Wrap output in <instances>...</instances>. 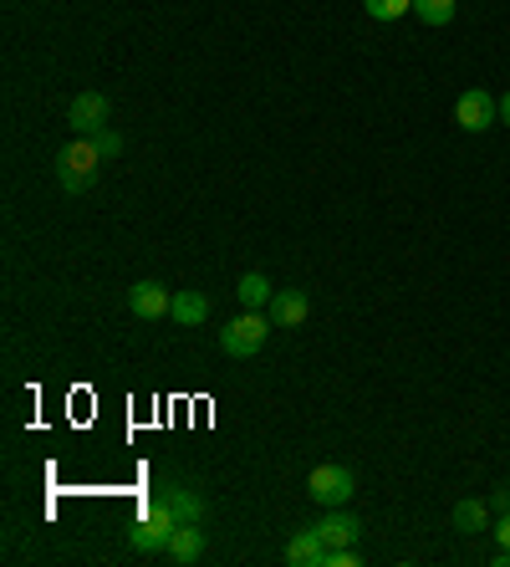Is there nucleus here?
Listing matches in <instances>:
<instances>
[{
    "label": "nucleus",
    "instance_id": "obj_1",
    "mask_svg": "<svg viewBox=\"0 0 510 567\" xmlns=\"http://www.w3.org/2000/svg\"><path fill=\"white\" fill-rule=\"evenodd\" d=\"M98 169H102V149H98V138H82L77 134L67 149L57 154V180H61V190H72V194H82V190H92V180H98Z\"/></svg>",
    "mask_w": 510,
    "mask_h": 567
},
{
    "label": "nucleus",
    "instance_id": "obj_2",
    "mask_svg": "<svg viewBox=\"0 0 510 567\" xmlns=\"http://www.w3.org/2000/svg\"><path fill=\"white\" fill-rule=\"evenodd\" d=\"M271 328H276V322H271V313H240L230 322V328L219 332V348H225V353H230V359H256V353H261L265 348V338H271Z\"/></svg>",
    "mask_w": 510,
    "mask_h": 567
},
{
    "label": "nucleus",
    "instance_id": "obj_3",
    "mask_svg": "<svg viewBox=\"0 0 510 567\" xmlns=\"http://www.w3.org/2000/svg\"><path fill=\"white\" fill-rule=\"evenodd\" d=\"M174 526H179L174 511H169L159 496H154V501L138 511V522H133V532H128L133 553H163V547H169V537H174Z\"/></svg>",
    "mask_w": 510,
    "mask_h": 567
},
{
    "label": "nucleus",
    "instance_id": "obj_4",
    "mask_svg": "<svg viewBox=\"0 0 510 567\" xmlns=\"http://www.w3.org/2000/svg\"><path fill=\"white\" fill-rule=\"evenodd\" d=\"M306 491H311V501H321V507H348L352 491H358V476H352L348 465H317V470L306 476Z\"/></svg>",
    "mask_w": 510,
    "mask_h": 567
},
{
    "label": "nucleus",
    "instance_id": "obj_5",
    "mask_svg": "<svg viewBox=\"0 0 510 567\" xmlns=\"http://www.w3.org/2000/svg\"><path fill=\"white\" fill-rule=\"evenodd\" d=\"M496 118H500V98H490L485 88L460 92V103H454V123H460L465 134H485Z\"/></svg>",
    "mask_w": 510,
    "mask_h": 567
},
{
    "label": "nucleus",
    "instance_id": "obj_6",
    "mask_svg": "<svg viewBox=\"0 0 510 567\" xmlns=\"http://www.w3.org/2000/svg\"><path fill=\"white\" fill-rule=\"evenodd\" d=\"M67 123H72V134L92 138V134H102V128L113 123V107H107L102 92H77L72 107H67Z\"/></svg>",
    "mask_w": 510,
    "mask_h": 567
},
{
    "label": "nucleus",
    "instance_id": "obj_7",
    "mask_svg": "<svg viewBox=\"0 0 510 567\" xmlns=\"http://www.w3.org/2000/svg\"><path fill=\"white\" fill-rule=\"evenodd\" d=\"M169 307H174V292L163 282H133L128 286V313L138 317V322H159V317H169Z\"/></svg>",
    "mask_w": 510,
    "mask_h": 567
},
{
    "label": "nucleus",
    "instance_id": "obj_8",
    "mask_svg": "<svg viewBox=\"0 0 510 567\" xmlns=\"http://www.w3.org/2000/svg\"><path fill=\"white\" fill-rule=\"evenodd\" d=\"M265 313H271V322H276V328H302L306 313H311V302H306L302 286H286V292H276V297H271V307H265Z\"/></svg>",
    "mask_w": 510,
    "mask_h": 567
},
{
    "label": "nucleus",
    "instance_id": "obj_9",
    "mask_svg": "<svg viewBox=\"0 0 510 567\" xmlns=\"http://www.w3.org/2000/svg\"><path fill=\"white\" fill-rule=\"evenodd\" d=\"M163 557H169V563H200V557H204L200 522H179L174 537H169V547H163Z\"/></svg>",
    "mask_w": 510,
    "mask_h": 567
},
{
    "label": "nucleus",
    "instance_id": "obj_10",
    "mask_svg": "<svg viewBox=\"0 0 510 567\" xmlns=\"http://www.w3.org/2000/svg\"><path fill=\"white\" fill-rule=\"evenodd\" d=\"M154 496L174 511V522H204V496L190 491V486H163V491H154Z\"/></svg>",
    "mask_w": 510,
    "mask_h": 567
},
{
    "label": "nucleus",
    "instance_id": "obj_11",
    "mask_svg": "<svg viewBox=\"0 0 510 567\" xmlns=\"http://www.w3.org/2000/svg\"><path fill=\"white\" fill-rule=\"evenodd\" d=\"M321 557H327V542H321L317 526H306V532H296L286 542V563L292 567H321Z\"/></svg>",
    "mask_w": 510,
    "mask_h": 567
},
{
    "label": "nucleus",
    "instance_id": "obj_12",
    "mask_svg": "<svg viewBox=\"0 0 510 567\" xmlns=\"http://www.w3.org/2000/svg\"><path fill=\"white\" fill-rule=\"evenodd\" d=\"M317 532H321V542H327V547H352V542H358V532H363V522L332 507V517H321Z\"/></svg>",
    "mask_w": 510,
    "mask_h": 567
},
{
    "label": "nucleus",
    "instance_id": "obj_13",
    "mask_svg": "<svg viewBox=\"0 0 510 567\" xmlns=\"http://www.w3.org/2000/svg\"><path fill=\"white\" fill-rule=\"evenodd\" d=\"M179 328H200L204 317H209V297L204 292H174V307H169Z\"/></svg>",
    "mask_w": 510,
    "mask_h": 567
},
{
    "label": "nucleus",
    "instance_id": "obj_14",
    "mask_svg": "<svg viewBox=\"0 0 510 567\" xmlns=\"http://www.w3.org/2000/svg\"><path fill=\"white\" fill-rule=\"evenodd\" d=\"M235 292H240V302H246L250 313H265V307H271V297H276V286L265 282L261 271H250V276H240V286H235Z\"/></svg>",
    "mask_w": 510,
    "mask_h": 567
},
{
    "label": "nucleus",
    "instance_id": "obj_15",
    "mask_svg": "<svg viewBox=\"0 0 510 567\" xmlns=\"http://www.w3.org/2000/svg\"><path fill=\"white\" fill-rule=\"evenodd\" d=\"M485 522H490V507H485V501H460V507H454V532L475 537V532H485Z\"/></svg>",
    "mask_w": 510,
    "mask_h": 567
},
{
    "label": "nucleus",
    "instance_id": "obj_16",
    "mask_svg": "<svg viewBox=\"0 0 510 567\" xmlns=\"http://www.w3.org/2000/svg\"><path fill=\"white\" fill-rule=\"evenodd\" d=\"M413 15L423 26H450L454 21V0H413Z\"/></svg>",
    "mask_w": 510,
    "mask_h": 567
},
{
    "label": "nucleus",
    "instance_id": "obj_17",
    "mask_svg": "<svg viewBox=\"0 0 510 567\" xmlns=\"http://www.w3.org/2000/svg\"><path fill=\"white\" fill-rule=\"evenodd\" d=\"M363 11L373 15V21H398V15L413 11V0H363Z\"/></svg>",
    "mask_w": 510,
    "mask_h": 567
},
{
    "label": "nucleus",
    "instance_id": "obj_18",
    "mask_svg": "<svg viewBox=\"0 0 510 567\" xmlns=\"http://www.w3.org/2000/svg\"><path fill=\"white\" fill-rule=\"evenodd\" d=\"M98 138V149H102V159H117V154H123V134H117L113 123H107V128H102V134H92Z\"/></svg>",
    "mask_w": 510,
    "mask_h": 567
},
{
    "label": "nucleus",
    "instance_id": "obj_19",
    "mask_svg": "<svg viewBox=\"0 0 510 567\" xmlns=\"http://www.w3.org/2000/svg\"><path fill=\"white\" fill-rule=\"evenodd\" d=\"M321 567H358V547H327Z\"/></svg>",
    "mask_w": 510,
    "mask_h": 567
},
{
    "label": "nucleus",
    "instance_id": "obj_20",
    "mask_svg": "<svg viewBox=\"0 0 510 567\" xmlns=\"http://www.w3.org/2000/svg\"><path fill=\"white\" fill-rule=\"evenodd\" d=\"M496 537H500V547H510V511H500V526H496Z\"/></svg>",
    "mask_w": 510,
    "mask_h": 567
},
{
    "label": "nucleus",
    "instance_id": "obj_21",
    "mask_svg": "<svg viewBox=\"0 0 510 567\" xmlns=\"http://www.w3.org/2000/svg\"><path fill=\"white\" fill-rule=\"evenodd\" d=\"M500 123L510 128V92H500Z\"/></svg>",
    "mask_w": 510,
    "mask_h": 567
},
{
    "label": "nucleus",
    "instance_id": "obj_22",
    "mask_svg": "<svg viewBox=\"0 0 510 567\" xmlns=\"http://www.w3.org/2000/svg\"><path fill=\"white\" fill-rule=\"evenodd\" d=\"M496 567H510V547H500L496 553Z\"/></svg>",
    "mask_w": 510,
    "mask_h": 567
}]
</instances>
